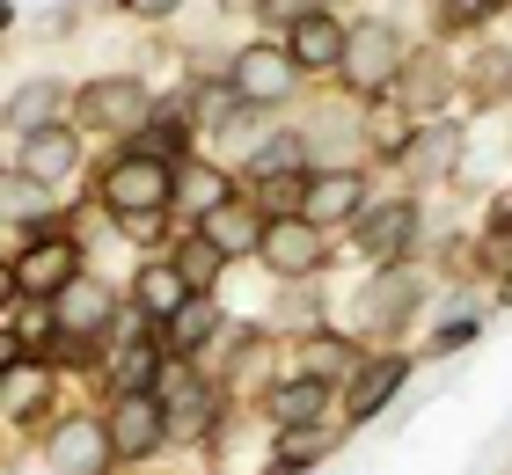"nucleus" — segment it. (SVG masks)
<instances>
[{
	"label": "nucleus",
	"mask_w": 512,
	"mask_h": 475,
	"mask_svg": "<svg viewBox=\"0 0 512 475\" xmlns=\"http://www.w3.org/2000/svg\"><path fill=\"white\" fill-rule=\"evenodd\" d=\"M176 198V169H169V161H147V154H125L118 161V169H110L103 176V205L110 212H118V220L125 227H147L154 220V212L161 205H169Z\"/></svg>",
	"instance_id": "nucleus-1"
},
{
	"label": "nucleus",
	"mask_w": 512,
	"mask_h": 475,
	"mask_svg": "<svg viewBox=\"0 0 512 475\" xmlns=\"http://www.w3.org/2000/svg\"><path fill=\"white\" fill-rule=\"evenodd\" d=\"M344 81L352 88H388L395 74H403V37L388 30V22H366V30L344 37Z\"/></svg>",
	"instance_id": "nucleus-2"
},
{
	"label": "nucleus",
	"mask_w": 512,
	"mask_h": 475,
	"mask_svg": "<svg viewBox=\"0 0 512 475\" xmlns=\"http://www.w3.org/2000/svg\"><path fill=\"white\" fill-rule=\"evenodd\" d=\"M154 402H161V417H169V432H205L213 424V388L198 380V366H161L154 373V388H147Z\"/></svg>",
	"instance_id": "nucleus-3"
},
{
	"label": "nucleus",
	"mask_w": 512,
	"mask_h": 475,
	"mask_svg": "<svg viewBox=\"0 0 512 475\" xmlns=\"http://www.w3.org/2000/svg\"><path fill=\"white\" fill-rule=\"evenodd\" d=\"M74 271H81V242H66V234H44V242L22 249L15 285H22L30 300H59L66 285H74Z\"/></svg>",
	"instance_id": "nucleus-4"
},
{
	"label": "nucleus",
	"mask_w": 512,
	"mask_h": 475,
	"mask_svg": "<svg viewBox=\"0 0 512 475\" xmlns=\"http://www.w3.org/2000/svg\"><path fill=\"white\" fill-rule=\"evenodd\" d=\"M81 117L96 132H125L147 117V88H139V74H110V81H88L81 88Z\"/></svg>",
	"instance_id": "nucleus-5"
},
{
	"label": "nucleus",
	"mask_w": 512,
	"mask_h": 475,
	"mask_svg": "<svg viewBox=\"0 0 512 475\" xmlns=\"http://www.w3.org/2000/svg\"><path fill=\"white\" fill-rule=\"evenodd\" d=\"M169 439V417H161L154 395H118V410H110V454H154V446Z\"/></svg>",
	"instance_id": "nucleus-6"
},
{
	"label": "nucleus",
	"mask_w": 512,
	"mask_h": 475,
	"mask_svg": "<svg viewBox=\"0 0 512 475\" xmlns=\"http://www.w3.org/2000/svg\"><path fill=\"white\" fill-rule=\"evenodd\" d=\"M410 234H417V205H410V198L374 205V212L359 220V249H366V264H395V256L410 249Z\"/></svg>",
	"instance_id": "nucleus-7"
},
{
	"label": "nucleus",
	"mask_w": 512,
	"mask_h": 475,
	"mask_svg": "<svg viewBox=\"0 0 512 475\" xmlns=\"http://www.w3.org/2000/svg\"><path fill=\"white\" fill-rule=\"evenodd\" d=\"M256 249H264V264H271L278 278H308V271L322 264V242H315L308 220H271Z\"/></svg>",
	"instance_id": "nucleus-8"
},
{
	"label": "nucleus",
	"mask_w": 512,
	"mask_h": 475,
	"mask_svg": "<svg viewBox=\"0 0 512 475\" xmlns=\"http://www.w3.org/2000/svg\"><path fill=\"white\" fill-rule=\"evenodd\" d=\"M293 81H300V66L286 52H242L235 59V95L242 103H286Z\"/></svg>",
	"instance_id": "nucleus-9"
},
{
	"label": "nucleus",
	"mask_w": 512,
	"mask_h": 475,
	"mask_svg": "<svg viewBox=\"0 0 512 475\" xmlns=\"http://www.w3.org/2000/svg\"><path fill=\"white\" fill-rule=\"evenodd\" d=\"M103 461H110V432H103V424L66 417L52 432V468L59 475H103Z\"/></svg>",
	"instance_id": "nucleus-10"
},
{
	"label": "nucleus",
	"mask_w": 512,
	"mask_h": 475,
	"mask_svg": "<svg viewBox=\"0 0 512 475\" xmlns=\"http://www.w3.org/2000/svg\"><path fill=\"white\" fill-rule=\"evenodd\" d=\"M74 161H81V132H74V125H52V132H30V139H22V176H30V183L74 176Z\"/></svg>",
	"instance_id": "nucleus-11"
},
{
	"label": "nucleus",
	"mask_w": 512,
	"mask_h": 475,
	"mask_svg": "<svg viewBox=\"0 0 512 475\" xmlns=\"http://www.w3.org/2000/svg\"><path fill=\"white\" fill-rule=\"evenodd\" d=\"M300 205H308V212H300L308 227L352 220V212L366 205V176H352V169H330V176H315V183H308V198H300Z\"/></svg>",
	"instance_id": "nucleus-12"
},
{
	"label": "nucleus",
	"mask_w": 512,
	"mask_h": 475,
	"mask_svg": "<svg viewBox=\"0 0 512 475\" xmlns=\"http://www.w3.org/2000/svg\"><path fill=\"white\" fill-rule=\"evenodd\" d=\"M410 307H417V271H381V278L359 293V315L374 322V329L410 322Z\"/></svg>",
	"instance_id": "nucleus-13"
},
{
	"label": "nucleus",
	"mask_w": 512,
	"mask_h": 475,
	"mask_svg": "<svg viewBox=\"0 0 512 475\" xmlns=\"http://www.w3.org/2000/svg\"><path fill=\"white\" fill-rule=\"evenodd\" d=\"M52 322L66 329V337H103V329H110V293H103V285H66L59 307H52Z\"/></svg>",
	"instance_id": "nucleus-14"
},
{
	"label": "nucleus",
	"mask_w": 512,
	"mask_h": 475,
	"mask_svg": "<svg viewBox=\"0 0 512 475\" xmlns=\"http://www.w3.org/2000/svg\"><path fill=\"white\" fill-rule=\"evenodd\" d=\"M198 234H205V242H213L220 256H242V249H256V242H264V227H256V212H249L242 198H227L220 212H205V220H198Z\"/></svg>",
	"instance_id": "nucleus-15"
},
{
	"label": "nucleus",
	"mask_w": 512,
	"mask_h": 475,
	"mask_svg": "<svg viewBox=\"0 0 512 475\" xmlns=\"http://www.w3.org/2000/svg\"><path fill=\"white\" fill-rule=\"evenodd\" d=\"M66 110V88L59 81H30V88H15L8 95V125L30 139V132H52V117Z\"/></svg>",
	"instance_id": "nucleus-16"
},
{
	"label": "nucleus",
	"mask_w": 512,
	"mask_h": 475,
	"mask_svg": "<svg viewBox=\"0 0 512 475\" xmlns=\"http://www.w3.org/2000/svg\"><path fill=\"white\" fill-rule=\"evenodd\" d=\"M286 59H293V66H337V59H344V30H337V22L315 8L308 22H293V44H286Z\"/></svg>",
	"instance_id": "nucleus-17"
},
{
	"label": "nucleus",
	"mask_w": 512,
	"mask_h": 475,
	"mask_svg": "<svg viewBox=\"0 0 512 475\" xmlns=\"http://www.w3.org/2000/svg\"><path fill=\"white\" fill-rule=\"evenodd\" d=\"M132 293H139V315H161V322H169L176 307L191 300V285H183L176 264H139V285H132Z\"/></svg>",
	"instance_id": "nucleus-18"
},
{
	"label": "nucleus",
	"mask_w": 512,
	"mask_h": 475,
	"mask_svg": "<svg viewBox=\"0 0 512 475\" xmlns=\"http://www.w3.org/2000/svg\"><path fill=\"white\" fill-rule=\"evenodd\" d=\"M403 373H410V359H381V366H359L352 373V417H374L381 402L403 388Z\"/></svg>",
	"instance_id": "nucleus-19"
},
{
	"label": "nucleus",
	"mask_w": 512,
	"mask_h": 475,
	"mask_svg": "<svg viewBox=\"0 0 512 475\" xmlns=\"http://www.w3.org/2000/svg\"><path fill=\"white\" fill-rule=\"evenodd\" d=\"M322 402H330V380H286V388H271V417L278 424H315L322 417Z\"/></svg>",
	"instance_id": "nucleus-20"
},
{
	"label": "nucleus",
	"mask_w": 512,
	"mask_h": 475,
	"mask_svg": "<svg viewBox=\"0 0 512 475\" xmlns=\"http://www.w3.org/2000/svg\"><path fill=\"white\" fill-rule=\"evenodd\" d=\"M300 359H308V380H344V373H359V351L344 344V337H308V344H300Z\"/></svg>",
	"instance_id": "nucleus-21"
},
{
	"label": "nucleus",
	"mask_w": 512,
	"mask_h": 475,
	"mask_svg": "<svg viewBox=\"0 0 512 475\" xmlns=\"http://www.w3.org/2000/svg\"><path fill=\"white\" fill-rule=\"evenodd\" d=\"M213 329H220V307H213V300H198V293H191V300H183L176 315H169V337H176V351H198L205 337H213Z\"/></svg>",
	"instance_id": "nucleus-22"
},
{
	"label": "nucleus",
	"mask_w": 512,
	"mask_h": 475,
	"mask_svg": "<svg viewBox=\"0 0 512 475\" xmlns=\"http://www.w3.org/2000/svg\"><path fill=\"white\" fill-rule=\"evenodd\" d=\"M176 198L205 220V212H220L227 198H235V190H227V176H220V169H191V176H176Z\"/></svg>",
	"instance_id": "nucleus-23"
},
{
	"label": "nucleus",
	"mask_w": 512,
	"mask_h": 475,
	"mask_svg": "<svg viewBox=\"0 0 512 475\" xmlns=\"http://www.w3.org/2000/svg\"><path fill=\"white\" fill-rule=\"evenodd\" d=\"M300 139H271L264 154H249V183H300Z\"/></svg>",
	"instance_id": "nucleus-24"
},
{
	"label": "nucleus",
	"mask_w": 512,
	"mask_h": 475,
	"mask_svg": "<svg viewBox=\"0 0 512 475\" xmlns=\"http://www.w3.org/2000/svg\"><path fill=\"white\" fill-rule=\"evenodd\" d=\"M176 271H183V285H213V278H220V249L191 227V242L176 249Z\"/></svg>",
	"instance_id": "nucleus-25"
},
{
	"label": "nucleus",
	"mask_w": 512,
	"mask_h": 475,
	"mask_svg": "<svg viewBox=\"0 0 512 475\" xmlns=\"http://www.w3.org/2000/svg\"><path fill=\"white\" fill-rule=\"evenodd\" d=\"M410 154H417V169H425V176H447V169H454V154H461V132H454V125H439V132L417 139Z\"/></svg>",
	"instance_id": "nucleus-26"
},
{
	"label": "nucleus",
	"mask_w": 512,
	"mask_h": 475,
	"mask_svg": "<svg viewBox=\"0 0 512 475\" xmlns=\"http://www.w3.org/2000/svg\"><path fill=\"white\" fill-rule=\"evenodd\" d=\"M330 454V432H315V424H286V454L278 468H300V461H322Z\"/></svg>",
	"instance_id": "nucleus-27"
},
{
	"label": "nucleus",
	"mask_w": 512,
	"mask_h": 475,
	"mask_svg": "<svg viewBox=\"0 0 512 475\" xmlns=\"http://www.w3.org/2000/svg\"><path fill=\"white\" fill-rule=\"evenodd\" d=\"M395 81H403V95H410V110H432L439 95H447V74H439L432 59H417V74H395Z\"/></svg>",
	"instance_id": "nucleus-28"
},
{
	"label": "nucleus",
	"mask_w": 512,
	"mask_h": 475,
	"mask_svg": "<svg viewBox=\"0 0 512 475\" xmlns=\"http://www.w3.org/2000/svg\"><path fill=\"white\" fill-rule=\"evenodd\" d=\"M37 198H44V183H30V176H0V220H22V212H37Z\"/></svg>",
	"instance_id": "nucleus-29"
},
{
	"label": "nucleus",
	"mask_w": 512,
	"mask_h": 475,
	"mask_svg": "<svg viewBox=\"0 0 512 475\" xmlns=\"http://www.w3.org/2000/svg\"><path fill=\"white\" fill-rule=\"evenodd\" d=\"M176 147H183V117H176V110H169V117H154V132L139 139V154H147V161H169Z\"/></svg>",
	"instance_id": "nucleus-30"
},
{
	"label": "nucleus",
	"mask_w": 512,
	"mask_h": 475,
	"mask_svg": "<svg viewBox=\"0 0 512 475\" xmlns=\"http://www.w3.org/2000/svg\"><path fill=\"white\" fill-rule=\"evenodd\" d=\"M37 395H44V380H37V373H8V380H0V402H8V410H30Z\"/></svg>",
	"instance_id": "nucleus-31"
},
{
	"label": "nucleus",
	"mask_w": 512,
	"mask_h": 475,
	"mask_svg": "<svg viewBox=\"0 0 512 475\" xmlns=\"http://www.w3.org/2000/svg\"><path fill=\"white\" fill-rule=\"evenodd\" d=\"M476 66H483V74H476V81H483V95H505V81H512L505 66H512V59H505V52H491V59H476Z\"/></svg>",
	"instance_id": "nucleus-32"
},
{
	"label": "nucleus",
	"mask_w": 512,
	"mask_h": 475,
	"mask_svg": "<svg viewBox=\"0 0 512 475\" xmlns=\"http://www.w3.org/2000/svg\"><path fill=\"white\" fill-rule=\"evenodd\" d=\"M264 15H278V22H308L315 0H264Z\"/></svg>",
	"instance_id": "nucleus-33"
},
{
	"label": "nucleus",
	"mask_w": 512,
	"mask_h": 475,
	"mask_svg": "<svg viewBox=\"0 0 512 475\" xmlns=\"http://www.w3.org/2000/svg\"><path fill=\"white\" fill-rule=\"evenodd\" d=\"M498 0H454V22H476V15H491Z\"/></svg>",
	"instance_id": "nucleus-34"
},
{
	"label": "nucleus",
	"mask_w": 512,
	"mask_h": 475,
	"mask_svg": "<svg viewBox=\"0 0 512 475\" xmlns=\"http://www.w3.org/2000/svg\"><path fill=\"white\" fill-rule=\"evenodd\" d=\"M132 15H169V8H183V0H125Z\"/></svg>",
	"instance_id": "nucleus-35"
},
{
	"label": "nucleus",
	"mask_w": 512,
	"mask_h": 475,
	"mask_svg": "<svg viewBox=\"0 0 512 475\" xmlns=\"http://www.w3.org/2000/svg\"><path fill=\"white\" fill-rule=\"evenodd\" d=\"M220 8H227V15H249V8H264V0H220Z\"/></svg>",
	"instance_id": "nucleus-36"
},
{
	"label": "nucleus",
	"mask_w": 512,
	"mask_h": 475,
	"mask_svg": "<svg viewBox=\"0 0 512 475\" xmlns=\"http://www.w3.org/2000/svg\"><path fill=\"white\" fill-rule=\"evenodd\" d=\"M8 359H15V337H0V373H8Z\"/></svg>",
	"instance_id": "nucleus-37"
},
{
	"label": "nucleus",
	"mask_w": 512,
	"mask_h": 475,
	"mask_svg": "<svg viewBox=\"0 0 512 475\" xmlns=\"http://www.w3.org/2000/svg\"><path fill=\"white\" fill-rule=\"evenodd\" d=\"M8 293H15V271H0V307H8Z\"/></svg>",
	"instance_id": "nucleus-38"
},
{
	"label": "nucleus",
	"mask_w": 512,
	"mask_h": 475,
	"mask_svg": "<svg viewBox=\"0 0 512 475\" xmlns=\"http://www.w3.org/2000/svg\"><path fill=\"white\" fill-rule=\"evenodd\" d=\"M0 30H8V8H0Z\"/></svg>",
	"instance_id": "nucleus-39"
}]
</instances>
